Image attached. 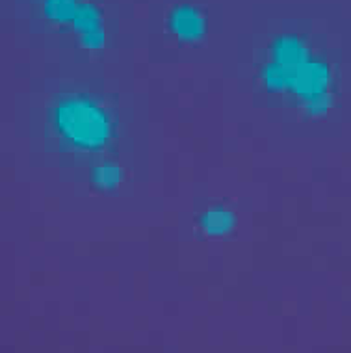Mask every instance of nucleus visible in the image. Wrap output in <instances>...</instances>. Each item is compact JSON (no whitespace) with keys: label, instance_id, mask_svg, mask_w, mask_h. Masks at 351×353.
I'll use <instances>...</instances> for the list:
<instances>
[{"label":"nucleus","instance_id":"423d86ee","mask_svg":"<svg viewBox=\"0 0 351 353\" xmlns=\"http://www.w3.org/2000/svg\"><path fill=\"white\" fill-rule=\"evenodd\" d=\"M125 181V170L117 162H101L91 168L90 183L97 192L112 194L119 188Z\"/></svg>","mask_w":351,"mask_h":353},{"label":"nucleus","instance_id":"39448f33","mask_svg":"<svg viewBox=\"0 0 351 353\" xmlns=\"http://www.w3.org/2000/svg\"><path fill=\"white\" fill-rule=\"evenodd\" d=\"M199 227L208 238H225L237 227V216L227 207H210L201 214Z\"/></svg>","mask_w":351,"mask_h":353},{"label":"nucleus","instance_id":"20e7f679","mask_svg":"<svg viewBox=\"0 0 351 353\" xmlns=\"http://www.w3.org/2000/svg\"><path fill=\"white\" fill-rule=\"evenodd\" d=\"M84 4L86 0H41V13L50 25L73 30Z\"/></svg>","mask_w":351,"mask_h":353},{"label":"nucleus","instance_id":"f03ea898","mask_svg":"<svg viewBox=\"0 0 351 353\" xmlns=\"http://www.w3.org/2000/svg\"><path fill=\"white\" fill-rule=\"evenodd\" d=\"M52 128L71 151L97 152L108 145L114 136V121L108 110L93 99L71 95L58 101L52 108Z\"/></svg>","mask_w":351,"mask_h":353},{"label":"nucleus","instance_id":"f257e3e1","mask_svg":"<svg viewBox=\"0 0 351 353\" xmlns=\"http://www.w3.org/2000/svg\"><path fill=\"white\" fill-rule=\"evenodd\" d=\"M257 85L281 108L320 121L334 108V71L307 37L283 30L270 37L254 68Z\"/></svg>","mask_w":351,"mask_h":353},{"label":"nucleus","instance_id":"7ed1b4c3","mask_svg":"<svg viewBox=\"0 0 351 353\" xmlns=\"http://www.w3.org/2000/svg\"><path fill=\"white\" fill-rule=\"evenodd\" d=\"M166 28L181 45H199L208 32V19L194 4H175L166 15Z\"/></svg>","mask_w":351,"mask_h":353}]
</instances>
